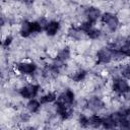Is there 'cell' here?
<instances>
[{
  "label": "cell",
  "mask_w": 130,
  "mask_h": 130,
  "mask_svg": "<svg viewBox=\"0 0 130 130\" xmlns=\"http://www.w3.org/2000/svg\"><path fill=\"white\" fill-rule=\"evenodd\" d=\"M41 105H42L41 102L35 98V99H31V100H28V102L26 103L25 107H26V109H27L31 114H35V113H38V112L40 111Z\"/></svg>",
  "instance_id": "7a4b0ae2"
},
{
  "label": "cell",
  "mask_w": 130,
  "mask_h": 130,
  "mask_svg": "<svg viewBox=\"0 0 130 130\" xmlns=\"http://www.w3.org/2000/svg\"><path fill=\"white\" fill-rule=\"evenodd\" d=\"M45 31L51 38L57 36V34L60 31V22L57 21V20H50V22L47 25Z\"/></svg>",
  "instance_id": "6da1fadb"
}]
</instances>
